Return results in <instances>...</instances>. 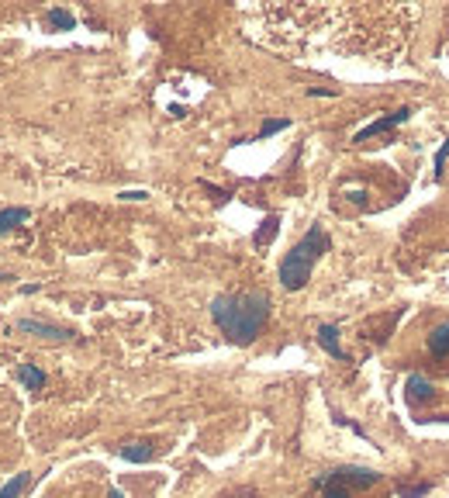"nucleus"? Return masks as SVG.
Listing matches in <instances>:
<instances>
[{
    "instance_id": "obj_12",
    "label": "nucleus",
    "mask_w": 449,
    "mask_h": 498,
    "mask_svg": "<svg viewBox=\"0 0 449 498\" xmlns=\"http://www.w3.org/2000/svg\"><path fill=\"white\" fill-rule=\"evenodd\" d=\"M28 481H31V474H14V481H7V485L0 488V498H17L28 488Z\"/></svg>"
},
{
    "instance_id": "obj_15",
    "label": "nucleus",
    "mask_w": 449,
    "mask_h": 498,
    "mask_svg": "<svg viewBox=\"0 0 449 498\" xmlns=\"http://www.w3.org/2000/svg\"><path fill=\"white\" fill-rule=\"evenodd\" d=\"M273 235H276V218H267V221H263V232H256V242H267Z\"/></svg>"
},
{
    "instance_id": "obj_10",
    "label": "nucleus",
    "mask_w": 449,
    "mask_h": 498,
    "mask_svg": "<svg viewBox=\"0 0 449 498\" xmlns=\"http://www.w3.org/2000/svg\"><path fill=\"white\" fill-rule=\"evenodd\" d=\"M21 221H28V208H3L0 211V235L10 232V228H17Z\"/></svg>"
},
{
    "instance_id": "obj_4",
    "label": "nucleus",
    "mask_w": 449,
    "mask_h": 498,
    "mask_svg": "<svg viewBox=\"0 0 449 498\" xmlns=\"http://www.w3.org/2000/svg\"><path fill=\"white\" fill-rule=\"evenodd\" d=\"M408 118H411V107H401V111H394V114H387V118H377L373 125L359 128L356 135H353V142H366V139H373V135H380V132H391L394 125H401V121H408Z\"/></svg>"
},
{
    "instance_id": "obj_5",
    "label": "nucleus",
    "mask_w": 449,
    "mask_h": 498,
    "mask_svg": "<svg viewBox=\"0 0 449 498\" xmlns=\"http://www.w3.org/2000/svg\"><path fill=\"white\" fill-rule=\"evenodd\" d=\"M17 332L45 336V339H70V336H73L70 329H63V325H52V322H38V318H21V322H17Z\"/></svg>"
},
{
    "instance_id": "obj_7",
    "label": "nucleus",
    "mask_w": 449,
    "mask_h": 498,
    "mask_svg": "<svg viewBox=\"0 0 449 498\" xmlns=\"http://www.w3.org/2000/svg\"><path fill=\"white\" fill-rule=\"evenodd\" d=\"M17 381H21L28 391H42V388H45V374H42L38 367H31V364H21V367H17Z\"/></svg>"
},
{
    "instance_id": "obj_20",
    "label": "nucleus",
    "mask_w": 449,
    "mask_h": 498,
    "mask_svg": "<svg viewBox=\"0 0 449 498\" xmlns=\"http://www.w3.org/2000/svg\"><path fill=\"white\" fill-rule=\"evenodd\" d=\"M107 498H125V495H121L118 488H111V492H107Z\"/></svg>"
},
{
    "instance_id": "obj_1",
    "label": "nucleus",
    "mask_w": 449,
    "mask_h": 498,
    "mask_svg": "<svg viewBox=\"0 0 449 498\" xmlns=\"http://www.w3.org/2000/svg\"><path fill=\"white\" fill-rule=\"evenodd\" d=\"M211 318L232 343H253L269 318V295L242 291V295H218L211 301Z\"/></svg>"
},
{
    "instance_id": "obj_3",
    "label": "nucleus",
    "mask_w": 449,
    "mask_h": 498,
    "mask_svg": "<svg viewBox=\"0 0 449 498\" xmlns=\"http://www.w3.org/2000/svg\"><path fill=\"white\" fill-rule=\"evenodd\" d=\"M325 481H329V485H353V488H370V485H377V481H380V474H377V471H370V467H342V471L329 474Z\"/></svg>"
},
{
    "instance_id": "obj_6",
    "label": "nucleus",
    "mask_w": 449,
    "mask_h": 498,
    "mask_svg": "<svg viewBox=\"0 0 449 498\" xmlns=\"http://www.w3.org/2000/svg\"><path fill=\"white\" fill-rule=\"evenodd\" d=\"M318 343H322V350H325L329 357L346 360V353H342V346H339V329H336V325H322V329H318Z\"/></svg>"
},
{
    "instance_id": "obj_9",
    "label": "nucleus",
    "mask_w": 449,
    "mask_h": 498,
    "mask_svg": "<svg viewBox=\"0 0 449 498\" xmlns=\"http://www.w3.org/2000/svg\"><path fill=\"white\" fill-rule=\"evenodd\" d=\"M121 457H125V460H132V464H145V460L152 457V446H149L145 439H139V443L121 446Z\"/></svg>"
},
{
    "instance_id": "obj_18",
    "label": "nucleus",
    "mask_w": 449,
    "mask_h": 498,
    "mask_svg": "<svg viewBox=\"0 0 449 498\" xmlns=\"http://www.w3.org/2000/svg\"><path fill=\"white\" fill-rule=\"evenodd\" d=\"M429 495V485H415V488H401V498H422Z\"/></svg>"
},
{
    "instance_id": "obj_2",
    "label": "nucleus",
    "mask_w": 449,
    "mask_h": 498,
    "mask_svg": "<svg viewBox=\"0 0 449 498\" xmlns=\"http://www.w3.org/2000/svg\"><path fill=\"white\" fill-rule=\"evenodd\" d=\"M325 253H329V235H325L322 225H311V228L304 232V239L283 256V263H280V284H283L287 291H301V288L308 284L315 263H318Z\"/></svg>"
},
{
    "instance_id": "obj_11",
    "label": "nucleus",
    "mask_w": 449,
    "mask_h": 498,
    "mask_svg": "<svg viewBox=\"0 0 449 498\" xmlns=\"http://www.w3.org/2000/svg\"><path fill=\"white\" fill-rule=\"evenodd\" d=\"M429 350H432L436 357H449V322L436 325V332L429 336Z\"/></svg>"
},
{
    "instance_id": "obj_21",
    "label": "nucleus",
    "mask_w": 449,
    "mask_h": 498,
    "mask_svg": "<svg viewBox=\"0 0 449 498\" xmlns=\"http://www.w3.org/2000/svg\"><path fill=\"white\" fill-rule=\"evenodd\" d=\"M0 281H3V274H0Z\"/></svg>"
},
{
    "instance_id": "obj_17",
    "label": "nucleus",
    "mask_w": 449,
    "mask_h": 498,
    "mask_svg": "<svg viewBox=\"0 0 449 498\" xmlns=\"http://www.w3.org/2000/svg\"><path fill=\"white\" fill-rule=\"evenodd\" d=\"M322 498H349V488H346V485H329Z\"/></svg>"
},
{
    "instance_id": "obj_13",
    "label": "nucleus",
    "mask_w": 449,
    "mask_h": 498,
    "mask_svg": "<svg viewBox=\"0 0 449 498\" xmlns=\"http://www.w3.org/2000/svg\"><path fill=\"white\" fill-rule=\"evenodd\" d=\"M49 24H52V28H63V31H70V28L77 24V17H73L70 10H59V7H52V10H49Z\"/></svg>"
},
{
    "instance_id": "obj_8",
    "label": "nucleus",
    "mask_w": 449,
    "mask_h": 498,
    "mask_svg": "<svg viewBox=\"0 0 449 498\" xmlns=\"http://www.w3.org/2000/svg\"><path fill=\"white\" fill-rule=\"evenodd\" d=\"M404 391H408L415 401H425V398H432V391H436V388H432V381H429V378L411 374V378H408V384H404Z\"/></svg>"
},
{
    "instance_id": "obj_19",
    "label": "nucleus",
    "mask_w": 449,
    "mask_h": 498,
    "mask_svg": "<svg viewBox=\"0 0 449 498\" xmlns=\"http://www.w3.org/2000/svg\"><path fill=\"white\" fill-rule=\"evenodd\" d=\"M118 198H121V201H145L149 194H145V191H121Z\"/></svg>"
},
{
    "instance_id": "obj_16",
    "label": "nucleus",
    "mask_w": 449,
    "mask_h": 498,
    "mask_svg": "<svg viewBox=\"0 0 449 498\" xmlns=\"http://www.w3.org/2000/svg\"><path fill=\"white\" fill-rule=\"evenodd\" d=\"M446 156H449V139L439 146V153H436V177H443V163H446Z\"/></svg>"
},
{
    "instance_id": "obj_14",
    "label": "nucleus",
    "mask_w": 449,
    "mask_h": 498,
    "mask_svg": "<svg viewBox=\"0 0 449 498\" xmlns=\"http://www.w3.org/2000/svg\"><path fill=\"white\" fill-rule=\"evenodd\" d=\"M287 125H290L287 118H273V121H263V128H260V139H267V135L280 132V128H287Z\"/></svg>"
}]
</instances>
